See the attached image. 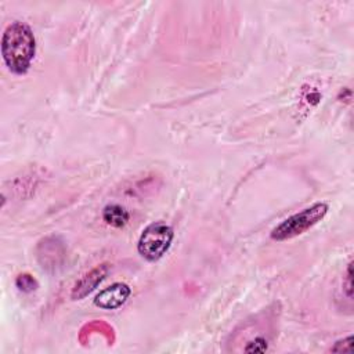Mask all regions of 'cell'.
I'll return each mask as SVG.
<instances>
[{
    "mask_svg": "<svg viewBox=\"0 0 354 354\" xmlns=\"http://www.w3.org/2000/svg\"><path fill=\"white\" fill-rule=\"evenodd\" d=\"M343 288L346 290V295L348 299L353 297V277H351V263L347 266V274H346V281L343 282Z\"/></svg>",
    "mask_w": 354,
    "mask_h": 354,
    "instance_id": "cell-11",
    "label": "cell"
},
{
    "mask_svg": "<svg viewBox=\"0 0 354 354\" xmlns=\"http://www.w3.org/2000/svg\"><path fill=\"white\" fill-rule=\"evenodd\" d=\"M333 353H351L353 351V336H347L342 340H337L335 346L330 348Z\"/></svg>",
    "mask_w": 354,
    "mask_h": 354,
    "instance_id": "cell-10",
    "label": "cell"
},
{
    "mask_svg": "<svg viewBox=\"0 0 354 354\" xmlns=\"http://www.w3.org/2000/svg\"><path fill=\"white\" fill-rule=\"evenodd\" d=\"M328 203L317 202L310 207L300 210L299 213L292 214L290 217L285 218L279 223L275 228H272L270 236L274 241H285L301 235L317 223H319L328 213Z\"/></svg>",
    "mask_w": 354,
    "mask_h": 354,
    "instance_id": "cell-2",
    "label": "cell"
},
{
    "mask_svg": "<svg viewBox=\"0 0 354 354\" xmlns=\"http://www.w3.org/2000/svg\"><path fill=\"white\" fill-rule=\"evenodd\" d=\"M131 295V289L127 283L115 282L111 286L102 289L94 299V304L104 310H115L123 306Z\"/></svg>",
    "mask_w": 354,
    "mask_h": 354,
    "instance_id": "cell-5",
    "label": "cell"
},
{
    "mask_svg": "<svg viewBox=\"0 0 354 354\" xmlns=\"http://www.w3.org/2000/svg\"><path fill=\"white\" fill-rule=\"evenodd\" d=\"M37 260L43 270L57 271V268L62 267L64 260L66 257V250L64 242L58 236H47L43 238L36 248Z\"/></svg>",
    "mask_w": 354,
    "mask_h": 354,
    "instance_id": "cell-4",
    "label": "cell"
},
{
    "mask_svg": "<svg viewBox=\"0 0 354 354\" xmlns=\"http://www.w3.org/2000/svg\"><path fill=\"white\" fill-rule=\"evenodd\" d=\"M174 232L170 225L162 221L152 223L144 228L140 235L137 249L148 261L159 260L170 248Z\"/></svg>",
    "mask_w": 354,
    "mask_h": 354,
    "instance_id": "cell-3",
    "label": "cell"
},
{
    "mask_svg": "<svg viewBox=\"0 0 354 354\" xmlns=\"http://www.w3.org/2000/svg\"><path fill=\"white\" fill-rule=\"evenodd\" d=\"M36 54V40L30 26L15 21L10 24L1 37V55L8 69L15 75L29 71Z\"/></svg>",
    "mask_w": 354,
    "mask_h": 354,
    "instance_id": "cell-1",
    "label": "cell"
},
{
    "mask_svg": "<svg viewBox=\"0 0 354 354\" xmlns=\"http://www.w3.org/2000/svg\"><path fill=\"white\" fill-rule=\"evenodd\" d=\"M15 286L18 288V290L24 292V293H30L33 290L37 289L39 283L28 272H24V274H19L15 279Z\"/></svg>",
    "mask_w": 354,
    "mask_h": 354,
    "instance_id": "cell-8",
    "label": "cell"
},
{
    "mask_svg": "<svg viewBox=\"0 0 354 354\" xmlns=\"http://www.w3.org/2000/svg\"><path fill=\"white\" fill-rule=\"evenodd\" d=\"M267 348H268V340L264 336L259 335V336H256L254 339H252L246 343V346L243 347V351H246V353H264Z\"/></svg>",
    "mask_w": 354,
    "mask_h": 354,
    "instance_id": "cell-9",
    "label": "cell"
},
{
    "mask_svg": "<svg viewBox=\"0 0 354 354\" xmlns=\"http://www.w3.org/2000/svg\"><path fill=\"white\" fill-rule=\"evenodd\" d=\"M102 218L108 225L115 227V228H120V227L126 225V223L130 218V214L123 206H120L118 203H111V205H106L104 207Z\"/></svg>",
    "mask_w": 354,
    "mask_h": 354,
    "instance_id": "cell-7",
    "label": "cell"
},
{
    "mask_svg": "<svg viewBox=\"0 0 354 354\" xmlns=\"http://www.w3.org/2000/svg\"><path fill=\"white\" fill-rule=\"evenodd\" d=\"M109 264L108 263H102L97 267H94L91 271H88L87 274H84L73 286L71 297L73 300H80L83 297H86L88 293H91L108 275L109 272Z\"/></svg>",
    "mask_w": 354,
    "mask_h": 354,
    "instance_id": "cell-6",
    "label": "cell"
}]
</instances>
